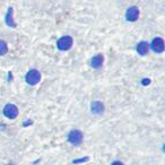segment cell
Listing matches in <instances>:
<instances>
[{"label": "cell", "instance_id": "cell-3", "mask_svg": "<svg viewBox=\"0 0 165 165\" xmlns=\"http://www.w3.org/2000/svg\"><path fill=\"white\" fill-rule=\"evenodd\" d=\"M3 114L9 119H15L18 116V109L14 104H7L3 109Z\"/></svg>", "mask_w": 165, "mask_h": 165}, {"label": "cell", "instance_id": "cell-2", "mask_svg": "<svg viewBox=\"0 0 165 165\" xmlns=\"http://www.w3.org/2000/svg\"><path fill=\"white\" fill-rule=\"evenodd\" d=\"M73 45V39L71 36H63L61 39L58 40V43H57V46L59 48L60 50H62V51H66V50H69Z\"/></svg>", "mask_w": 165, "mask_h": 165}, {"label": "cell", "instance_id": "cell-6", "mask_svg": "<svg viewBox=\"0 0 165 165\" xmlns=\"http://www.w3.org/2000/svg\"><path fill=\"white\" fill-rule=\"evenodd\" d=\"M138 17H139V10L137 7H130V8L127 9L125 18H127L129 22H135V20H137Z\"/></svg>", "mask_w": 165, "mask_h": 165}, {"label": "cell", "instance_id": "cell-1", "mask_svg": "<svg viewBox=\"0 0 165 165\" xmlns=\"http://www.w3.org/2000/svg\"><path fill=\"white\" fill-rule=\"evenodd\" d=\"M25 79H26L27 84H30V85H36L41 80V73L36 69L30 70V71L26 74Z\"/></svg>", "mask_w": 165, "mask_h": 165}, {"label": "cell", "instance_id": "cell-11", "mask_svg": "<svg viewBox=\"0 0 165 165\" xmlns=\"http://www.w3.org/2000/svg\"><path fill=\"white\" fill-rule=\"evenodd\" d=\"M112 165H125L122 162H119V161H116V162H113Z\"/></svg>", "mask_w": 165, "mask_h": 165}, {"label": "cell", "instance_id": "cell-8", "mask_svg": "<svg viewBox=\"0 0 165 165\" xmlns=\"http://www.w3.org/2000/svg\"><path fill=\"white\" fill-rule=\"evenodd\" d=\"M103 61H104V58H103L102 54H97V56L93 57L92 60H91V65H92L93 68H99L102 67Z\"/></svg>", "mask_w": 165, "mask_h": 165}, {"label": "cell", "instance_id": "cell-4", "mask_svg": "<svg viewBox=\"0 0 165 165\" xmlns=\"http://www.w3.org/2000/svg\"><path fill=\"white\" fill-rule=\"evenodd\" d=\"M68 139H69V142H71L73 145H75V146L79 145L80 142H82V131H79V130H73V131L69 133V136H68Z\"/></svg>", "mask_w": 165, "mask_h": 165}, {"label": "cell", "instance_id": "cell-10", "mask_svg": "<svg viewBox=\"0 0 165 165\" xmlns=\"http://www.w3.org/2000/svg\"><path fill=\"white\" fill-rule=\"evenodd\" d=\"M8 51V46L5 41H0V56H5Z\"/></svg>", "mask_w": 165, "mask_h": 165}, {"label": "cell", "instance_id": "cell-7", "mask_svg": "<svg viewBox=\"0 0 165 165\" xmlns=\"http://www.w3.org/2000/svg\"><path fill=\"white\" fill-rule=\"evenodd\" d=\"M148 49H149V44L147 42H145V41H142L140 43L137 44V52H138L140 56H145V54H147Z\"/></svg>", "mask_w": 165, "mask_h": 165}, {"label": "cell", "instance_id": "cell-9", "mask_svg": "<svg viewBox=\"0 0 165 165\" xmlns=\"http://www.w3.org/2000/svg\"><path fill=\"white\" fill-rule=\"evenodd\" d=\"M103 111H104V105H103V103L99 102V101L92 103V112L93 113L99 114V113H102Z\"/></svg>", "mask_w": 165, "mask_h": 165}, {"label": "cell", "instance_id": "cell-5", "mask_svg": "<svg viewBox=\"0 0 165 165\" xmlns=\"http://www.w3.org/2000/svg\"><path fill=\"white\" fill-rule=\"evenodd\" d=\"M150 48H152L153 51L156 53L163 52V51H164V41H163L161 37H156V39L153 40L152 44H150Z\"/></svg>", "mask_w": 165, "mask_h": 165}, {"label": "cell", "instance_id": "cell-12", "mask_svg": "<svg viewBox=\"0 0 165 165\" xmlns=\"http://www.w3.org/2000/svg\"><path fill=\"white\" fill-rule=\"evenodd\" d=\"M9 165H14V164H9Z\"/></svg>", "mask_w": 165, "mask_h": 165}]
</instances>
